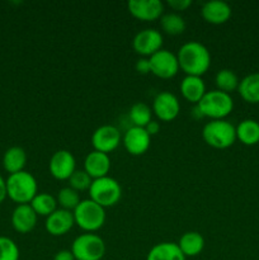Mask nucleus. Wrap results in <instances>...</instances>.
<instances>
[{
    "instance_id": "11",
    "label": "nucleus",
    "mask_w": 259,
    "mask_h": 260,
    "mask_svg": "<svg viewBox=\"0 0 259 260\" xmlns=\"http://www.w3.org/2000/svg\"><path fill=\"white\" fill-rule=\"evenodd\" d=\"M152 112L163 122H172L180 112L179 99L170 91H160L152 101Z\"/></svg>"
},
{
    "instance_id": "24",
    "label": "nucleus",
    "mask_w": 259,
    "mask_h": 260,
    "mask_svg": "<svg viewBox=\"0 0 259 260\" xmlns=\"http://www.w3.org/2000/svg\"><path fill=\"white\" fill-rule=\"evenodd\" d=\"M236 140L246 146H253L259 142V122L255 119H243L236 126Z\"/></svg>"
},
{
    "instance_id": "16",
    "label": "nucleus",
    "mask_w": 259,
    "mask_h": 260,
    "mask_svg": "<svg viewBox=\"0 0 259 260\" xmlns=\"http://www.w3.org/2000/svg\"><path fill=\"white\" fill-rule=\"evenodd\" d=\"M84 170L90 175V178L93 180L107 177L109 170H111V159H109V155L93 150L84 159Z\"/></svg>"
},
{
    "instance_id": "33",
    "label": "nucleus",
    "mask_w": 259,
    "mask_h": 260,
    "mask_svg": "<svg viewBox=\"0 0 259 260\" xmlns=\"http://www.w3.org/2000/svg\"><path fill=\"white\" fill-rule=\"evenodd\" d=\"M135 69L139 74H142V75H146V74L150 73V62L149 58L142 57L140 60L136 61V65H135Z\"/></svg>"
},
{
    "instance_id": "9",
    "label": "nucleus",
    "mask_w": 259,
    "mask_h": 260,
    "mask_svg": "<svg viewBox=\"0 0 259 260\" xmlns=\"http://www.w3.org/2000/svg\"><path fill=\"white\" fill-rule=\"evenodd\" d=\"M164 38L160 30L155 28H146L136 33V36L132 40V47L135 52L144 57H150L157 51L161 50Z\"/></svg>"
},
{
    "instance_id": "18",
    "label": "nucleus",
    "mask_w": 259,
    "mask_h": 260,
    "mask_svg": "<svg viewBox=\"0 0 259 260\" xmlns=\"http://www.w3.org/2000/svg\"><path fill=\"white\" fill-rule=\"evenodd\" d=\"M201 14H202L203 19L211 24H223L230 19L233 10L226 2L211 0L202 5Z\"/></svg>"
},
{
    "instance_id": "3",
    "label": "nucleus",
    "mask_w": 259,
    "mask_h": 260,
    "mask_svg": "<svg viewBox=\"0 0 259 260\" xmlns=\"http://www.w3.org/2000/svg\"><path fill=\"white\" fill-rule=\"evenodd\" d=\"M196 106L200 109L202 117L212 119H225L234 109L233 96L228 93L217 90H210Z\"/></svg>"
},
{
    "instance_id": "17",
    "label": "nucleus",
    "mask_w": 259,
    "mask_h": 260,
    "mask_svg": "<svg viewBox=\"0 0 259 260\" xmlns=\"http://www.w3.org/2000/svg\"><path fill=\"white\" fill-rule=\"evenodd\" d=\"M37 213L30 205H17L12 213V226L17 233L28 234L37 225Z\"/></svg>"
},
{
    "instance_id": "31",
    "label": "nucleus",
    "mask_w": 259,
    "mask_h": 260,
    "mask_svg": "<svg viewBox=\"0 0 259 260\" xmlns=\"http://www.w3.org/2000/svg\"><path fill=\"white\" fill-rule=\"evenodd\" d=\"M17 243L8 236H0V260H19Z\"/></svg>"
},
{
    "instance_id": "27",
    "label": "nucleus",
    "mask_w": 259,
    "mask_h": 260,
    "mask_svg": "<svg viewBox=\"0 0 259 260\" xmlns=\"http://www.w3.org/2000/svg\"><path fill=\"white\" fill-rule=\"evenodd\" d=\"M160 25H161V29L170 36L180 35L184 32L187 27L184 18L175 12L163 14L160 18Z\"/></svg>"
},
{
    "instance_id": "23",
    "label": "nucleus",
    "mask_w": 259,
    "mask_h": 260,
    "mask_svg": "<svg viewBox=\"0 0 259 260\" xmlns=\"http://www.w3.org/2000/svg\"><path fill=\"white\" fill-rule=\"evenodd\" d=\"M241 98L250 104L259 103V71L244 76L238 88Z\"/></svg>"
},
{
    "instance_id": "25",
    "label": "nucleus",
    "mask_w": 259,
    "mask_h": 260,
    "mask_svg": "<svg viewBox=\"0 0 259 260\" xmlns=\"http://www.w3.org/2000/svg\"><path fill=\"white\" fill-rule=\"evenodd\" d=\"M29 205L37 216H43V217H48L51 213L57 210L58 206L56 197L48 193H37Z\"/></svg>"
},
{
    "instance_id": "32",
    "label": "nucleus",
    "mask_w": 259,
    "mask_h": 260,
    "mask_svg": "<svg viewBox=\"0 0 259 260\" xmlns=\"http://www.w3.org/2000/svg\"><path fill=\"white\" fill-rule=\"evenodd\" d=\"M168 5L177 13L185 10L188 7H190V5H192V2H190V0H168Z\"/></svg>"
},
{
    "instance_id": "6",
    "label": "nucleus",
    "mask_w": 259,
    "mask_h": 260,
    "mask_svg": "<svg viewBox=\"0 0 259 260\" xmlns=\"http://www.w3.org/2000/svg\"><path fill=\"white\" fill-rule=\"evenodd\" d=\"M89 196L90 200L98 203L103 208L113 207L121 201L122 188L118 180L114 178L107 177L94 179L89 188Z\"/></svg>"
},
{
    "instance_id": "2",
    "label": "nucleus",
    "mask_w": 259,
    "mask_h": 260,
    "mask_svg": "<svg viewBox=\"0 0 259 260\" xmlns=\"http://www.w3.org/2000/svg\"><path fill=\"white\" fill-rule=\"evenodd\" d=\"M8 197L17 205H29L38 193L36 178L29 172L10 174L7 179Z\"/></svg>"
},
{
    "instance_id": "7",
    "label": "nucleus",
    "mask_w": 259,
    "mask_h": 260,
    "mask_svg": "<svg viewBox=\"0 0 259 260\" xmlns=\"http://www.w3.org/2000/svg\"><path fill=\"white\" fill-rule=\"evenodd\" d=\"M75 260H102L106 254V243L94 233H85L75 238L71 244Z\"/></svg>"
},
{
    "instance_id": "12",
    "label": "nucleus",
    "mask_w": 259,
    "mask_h": 260,
    "mask_svg": "<svg viewBox=\"0 0 259 260\" xmlns=\"http://www.w3.org/2000/svg\"><path fill=\"white\" fill-rule=\"evenodd\" d=\"M51 175L57 180H69L76 170V160L69 150H57L53 152L48 162Z\"/></svg>"
},
{
    "instance_id": "20",
    "label": "nucleus",
    "mask_w": 259,
    "mask_h": 260,
    "mask_svg": "<svg viewBox=\"0 0 259 260\" xmlns=\"http://www.w3.org/2000/svg\"><path fill=\"white\" fill-rule=\"evenodd\" d=\"M146 260H187L177 243H159L152 246L146 255Z\"/></svg>"
},
{
    "instance_id": "13",
    "label": "nucleus",
    "mask_w": 259,
    "mask_h": 260,
    "mask_svg": "<svg viewBox=\"0 0 259 260\" xmlns=\"http://www.w3.org/2000/svg\"><path fill=\"white\" fill-rule=\"evenodd\" d=\"M127 8L132 17L144 22H152L164 14V4L160 0H130Z\"/></svg>"
},
{
    "instance_id": "30",
    "label": "nucleus",
    "mask_w": 259,
    "mask_h": 260,
    "mask_svg": "<svg viewBox=\"0 0 259 260\" xmlns=\"http://www.w3.org/2000/svg\"><path fill=\"white\" fill-rule=\"evenodd\" d=\"M69 187L75 189L76 192H84V190H89L93 179L90 178V175L85 172V170H78L73 173L70 178H69Z\"/></svg>"
},
{
    "instance_id": "10",
    "label": "nucleus",
    "mask_w": 259,
    "mask_h": 260,
    "mask_svg": "<svg viewBox=\"0 0 259 260\" xmlns=\"http://www.w3.org/2000/svg\"><path fill=\"white\" fill-rule=\"evenodd\" d=\"M122 141V135L119 129L113 124H103L99 126L91 135V145L95 151L109 152L114 151Z\"/></svg>"
},
{
    "instance_id": "8",
    "label": "nucleus",
    "mask_w": 259,
    "mask_h": 260,
    "mask_svg": "<svg viewBox=\"0 0 259 260\" xmlns=\"http://www.w3.org/2000/svg\"><path fill=\"white\" fill-rule=\"evenodd\" d=\"M150 73L160 79H172L179 71V62L177 55L169 50L161 48L149 57Z\"/></svg>"
},
{
    "instance_id": "15",
    "label": "nucleus",
    "mask_w": 259,
    "mask_h": 260,
    "mask_svg": "<svg viewBox=\"0 0 259 260\" xmlns=\"http://www.w3.org/2000/svg\"><path fill=\"white\" fill-rule=\"evenodd\" d=\"M75 225V218L71 211L57 208L48 217H46L45 228L50 235L52 236H63L71 231Z\"/></svg>"
},
{
    "instance_id": "35",
    "label": "nucleus",
    "mask_w": 259,
    "mask_h": 260,
    "mask_svg": "<svg viewBox=\"0 0 259 260\" xmlns=\"http://www.w3.org/2000/svg\"><path fill=\"white\" fill-rule=\"evenodd\" d=\"M145 129H146V132L150 136H154V135H156L157 132H159L160 123L157 121H151L146 127H145Z\"/></svg>"
},
{
    "instance_id": "26",
    "label": "nucleus",
    "mask_w": 259,
    "mask_h": 260,
    "mask_svg": "<svg viewBox=\"0 0 259 260\" xmlns=\"http://www.w3.org/2000/svg\"><path fill=\"white\" fill-rule=\"evenodd\" d=\"M215 83L217 86V90L230 94L234 90H238L240 79L236 75L235 71L230 70V69H221L216 74Z\"/></svg>"
},
{
    "instance_id": "5",
    "label": "nucleus",
    "mask_w": 259,
    "mask_h": 260,
    "mask_svg": "<svg viewBox=\"0 0 259 260\" xmlns=\"http://www.w3.org/2000/svg\"><path fill=\"white\" fill-rule=\"evenodd\" d=\"M73 213L75 225L85 233H95L106 223V208L99 206L90 198L81 200Z\"/></svg>"
},
{
    "instance_id": "29",
    "label": "nucleus",
    "mask_w": 259,
    "mask_h": 260,
    "mask_svg": "<svg viewBox=\"0 0 259 260\" xmlns=\"http://www.w3.org/2000/svg\"><path fill=\"white\" fill-rule=\"evenodd\" d=\"M56 200H57V205L60 206V208L71 211V212H74V210L81 202L79 192H76L75 189L70 188L69 185L65 188H61L60 192L57 193Z\"/></svg>"
},
{
    "instance_id": "14",
    "label": "nucleus",
    "mask_w": 259,
    "mask_h": 260,
    "mask_svg": "<svg viewBox=\"0 0 259 260\" xmlns=\"http://www.w3.org/2000/svg\"><path fill=\"white\" fill-rule=\"evenodd\" d=\"M122 142L128 154L134 156H140L149 150L151 144V136L142 127L132 126L124 132Z\"/></svg>"
},
{
    "instance_id": "36",
    "label": "nucleus",
    "mask_w": 259,
    "mask_h": 260,
    "mask_svg": "<svg viewBox=\"0 0 259 260\" xmlns=\"http://www.w3.org/2000/svg\"><path fill=\"white\" fill-rule=\"evenodd\" d=\"M8 197L7 192V179L0 175V203H3L5 201V198Z\"/></svg>"
},
{
    "instance_id": "4",
    "label": "nucleus",
    "mask_w": 259,
    "mask_h": 260,
    "mask_svg": "<svg viewBox=\"0 0 259 260\" xmlns=\"http://www.w3.org/2000/svg\"><path fill=\"white\" fill-rule=\"evenodd\" d=\"M202 137L213 149H228L236 141V127L226 119H212L203 127Z\"/></svg>"
},
{
    "instance_id": "28",
    "label": "nucleus",
    "mask_w": 259,
    "mask_h": 260,
    "mask_svg": "<svg viewBox=\"0 0 259 260\" xmlns=\"http://www.w3.org/2000/svg\"><path fill=\"white\" fill-rule=\"evenodd\" d=\"M128 116L132 123H134V126L145 128L152 121V109L146 103L137 102V103L131 106Z\"/></svg>"
},
{
    "instance_id": "34",
    "label": "nucleus",
    "mask_w": 259,
    "mask_h": 260,
    "mask_svg": "<svg viewBox=\"0 0 259 260\" xmlns=\"http://www.w3.org/2000/svg\"><path fill=\"white\" fill-rule=\"evenodd\" d=\"M52 260H75L74 258L71 250H68V249H63V250H58L57 253L55 254Z\"/></svg>"
},
{
    "instance_id": "1",
    "label": "nucleus",
    "mask_w": 259,
    "mask_h": 260,
    "mask_svg": "<svg viewBox=\"0 0 259 260\" xmlns=\"http://www.w3.org/2000/svg\"><path fill=\"white\" fill-rule=\"evenodd\" d=\"M179 68L185 75L202 76L211 66V53L203 43L189 41L180 46L177 53Z\"/></svg>"
},
{
    "instance_id": "19",
    "label": "nucleus",
    "mask_w": 259,
    "mask_h": 260,
    "mask_svg": "<svg viewBox=\"0 0 259 260\" xmlns=\"http://www.w3.org/2000/svg\"><path fill=\"white\" fill-rule=\"evenodd\" d=\"M179 89L183 98L193 104H197L203 98V95L207 93L202 76L185 75L180 81Z\"/></svg>"
},
{
    "instance_id": "21",
    "label": "nucleus",
    "mask_w": 259,
    "mask_h": 260,
    "mask_svg": "<svg viewBox=\"0 0 259 260\" xmlns=\"http://www.w3.org/2000/svg\"><path fill=\"white\" fill-rule=\"evenodd\" d=\"M27 164V152L20 146H12L3 155V167L5 172L10 174H15L24 170Z\"/></svg>"
},
{
    "instance_id": "22",
    "label": "nucleus",
    "mask_w": 259,
    "mask_h": 260,
    "mask_svg": "<svg viewBox=\"0 0 259 260\" xmlns=\"http://www.w3.org/2000/svg\"><path fill=\"white\" fill-rule=\"evenodd\" d=\"M178 246L184 254L185 258L187 256H197L205 249V239L197 231H188L180 236L179 241H178Z\"/></svg>"
}]
</instances>
